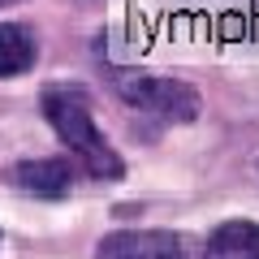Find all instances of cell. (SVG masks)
I'll return each instance as SVG.
<instances>
[{
	"label": "cell",
	"mask_w": 259,
	"mask_h": 259,
	"mask_svg": "<svg viewBox=\"0 0 259 259\" xmlns=\"http://www.w3.org/2000/svg\"><path fill=\"white\" fill-rule=\"evenodd\" d=\"M44 117H48V125L56 130V139L69 147V156H74L91 177H100V182H117V177L125 173L121 156L112 151V143L104 139L100 125H95L91 100H87L82 87H74V82L44 87Z\"/></svg>",
	"instance_id": "obj_1"
},
{
	"label": "cell",
	"mask_w": 259,
	"mask_h": 259,
	"mask_svg": "<svg viewBox=\"0 0 259 259\" xmlns=\"http://www.w3.org/2000/svg\"><path fill=\"white\" fill-rule=\"evenodd\" d=\"M112 91L130 104V108L160 117L168 125H186L199 117V95L194 87L177 82V78H156V74H134V69H112L108 74Z\"/></svg>",
	"instance_id": "obj_2"
},
{
	"label": "cell",
	"mask_w": 259,
	"mask_h": 259,
	"mask_svg": "<svg viewBox=\"0 0 259 259\" xmlns=\"http://www.w3.org/2000/svg\"><path fill=\"white\" fill-rule=\"evenodd\" d=\"M95 259H194L190 242L168 229H117L100 238Z\"/></svg>",
	"instance_id": "obj_3"
},
{
	"label": "cell",
	"mask_w": 259,
	"mask_h": 259,
	"mask_svg": "<svg viewBox=\"0 0 259 259\" xmlns=\"http://www.w3.org/2000/svg\"><path fill=\"white\" fill-rule=\"evenodd\" d=\"M9 182L22 194H35V199H65V194L74 190V164L65 156H35V160L13 164Z\"/></svg>",
	"instance_id": "obj_4"
},
{
	"label": "cell",
	"mask_w": 259,
	"mask_h": 259,
	"mask_svg": "<svg viewBox=\"0 0 259 259\" xmlns=\"http://www.w3.org/2000/svg\"><path fill=\"white\" fill-rule=\"evenodd\" d=\"M203 259H259V225L255 221H225L212 229Z\"/></svg>",
	"instance_id": "obj_5"
},
{
	"label": "cell",
	"mask_w": 259,
	"mask_h": 259,
	"mask_svg": "<svg viewBox=\"0 0 259 259\" xmlns=\"http://www.w3.org/2000/svg\"><path fill=\"white\" fill-rule=\"evenodd\" d=\"M39 44L26 26L18 22H0V78H18L26 69H35Z\"/></svg>",
	"instance_id": "obj_6"
},
{
	"label": "cell",
	"mask_w": 259,
	"mask_h": 259,
	"mask_svg": "<svg viewBox=\"0 0 259 259\" xmlns=\"http://www.w3.org/2000/svg\"><path fill=\"white\" fill-rule=\"evenodd\" d=\"M0 5H5V0H0Z\"/></svg>",
	"instance_id": "obj_7"
}]
</instances>
